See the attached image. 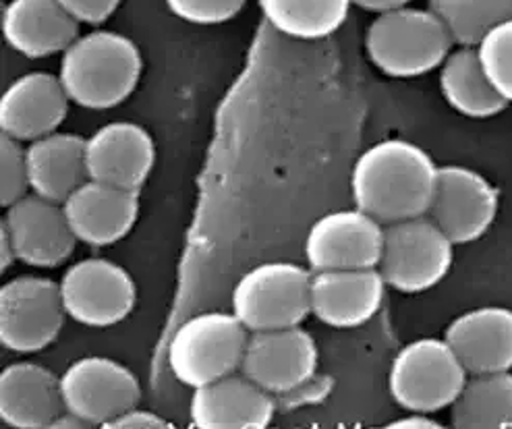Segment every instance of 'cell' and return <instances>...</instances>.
Returning a JSON list of instances; mask_svg holds the SVG:
<instances>
[{
    "label": "cell",
    "mask_w": 512,
    "mask_h": 429,
    "mask_svg": "<svg viewBox=\"0 0 512 429\" xmlns=\"http://www.w3.org/2000/svg\"><path fill=\"white\" fill-rule=\"evenodd\" d=\"M438 164L407 139H382L363 150L351 170L355 206L382 224L428 214Z\"/></svg>",
    "instance_id": "6da1fadb"
},
{
    "label": "cell",
    "mask_w": 512,
    "mask_h": 429,
    "mask_svg": "<svg viewBox=\"0 0 512 429\" xmlns=\"http://www.w3.org/2000/svg\"><path fill=\"white\" fill-rule=\"evenodd\" d=\"M141 69V52L131 38L119 32L96 30L77 36L63 52L59 77L71 102L104 110L133 94Z\"/></svg>",
    "instance_id": "7a4b0ae2"
},
{
    "label": "cell",
    "mask_w": 512,
    "mask_h": 429,
    "mask_svg": "<svg viewBox=\"0 0 512 429\" xmlns=\"http://www.w3.org/2000/svg\"><path fill=\"white\" fill-rule=\"evenodd\" d=\"M454 40L442 19L428 7H396L369 23L365 50L369 61L390 77H419L440 69Z\"/></svg>",
    "instance_id": "3957f363"
},
{
    "label": "cell",
    "mask_w": 512,
    "mask_h": 429,
    "mask_svg": "<svg viewBox=\"0 0 512 429\" xmlns=\"http://www.w3.org/2000/svg\"><path fill=\"white\" fill-rule=\"evenodd\" d=\"M247 332L233 311L197 313L185 320L170 338L166 353L170 371L189 388L231 376L241 367Z\"/></svg>",
    "instance_id": "277c9868"
},
{
    "label": "cell",
    "mask_w": 512,
    "mask_h": 429,
    "mask_svg": "<svg viewBox=\"0 0 512 429\" xmlns=\"http://www.w3.org/2000/svg\"><path fill=\"white\" fill-rule=\"evenodd\" d=\"M469 371L446 338H417L398 351L390 363L388 390L405 411L436 413L461 394Z\"/></svg>",
    "instance_id": "5b68a950"
},
{
    "label": "cell",
    "mask_w": 512,
    "mask_h": 429,
    "mask_svg": "<svg viewBox=\"0 0 512 429\" xmlns=\"http://www.w3.org/2000/svg\"><path fill=\"white\" fill-rule=\"evenodd\" d=\"M454 262V243L428 216L384 224L378 270L392 289L423 293L446 278Z\"/></svg>",
    "instance_id": "8992f818"
},
{
    "label": "cell",
    "mask_w": 512,
    "mask_h": 429,
    "mask_svg": "<svg viewBox=\"0 0 512 429\" xmlns=\"http://www.w3.org/2000/svg\"><path fill=\"white\" fill-rule=\"evenodd\" d=\"M231 303L249 332L299 326L311 313V274L293 262L258 264L239 278Z\"/></svg>",
    "instance_id": "52a82bcc"
},
{
    "label": "cell",
    "mask_w": 512,
    "mask_h": 429,
    "mask_svg": "<svg viewBox=\"0 0 512 429\" xmlns=\"http://www.w3.org/2000/svg\"><path fill=\"white\" fill-rule=\"evenodd\" d=\"M59 282L19 276L0 289V342L15 353H36L59 336L65 322Z\"/></svg>",
    "instance_id": "ba28073f"
},
{
    "label": "cell",
    "mask_w": 512,
    "mask_h": 429,
    "mask_svg": "<svg viewBox=\"0 0 512 429\" xmlns=\"http://www.w3.org/2000/svg\"><path fill=\"white\" fill-rule=\"evenodd\" d=\"M500 208V193L479 170L463 164H444L428 216L454 245L473 243L486 235Z\"/></svg>",
    "instance_id": "9c48e42d"
},
{
    "label": "cell",
    "mask_w": 512,
    "mask_h": 429,
    "mask_svg": "<svg viewBox=\"0 0 512 429\" xmlns=\"http://www.w3.org/2000/svg\"><path fill=\"white\" fill-rule=\"evenodd\" d=\"M59 286L67 316L92 328L123 322L137 299L131 274L104 257H88L69 266Z\"/></svg>",
    "instance_id": "30bf717a"
},
{
    "label": "cell",
    "mask_w": 512,
    "mask_h": 429,
    "mask_svg": "<svg viewBox=\"0 0 512 429\" xmlns=\"http://www.w3.org/2000/svg\"><path fill=\"white\" fill-rule=\"evenodd\" d=\"M65 411L90 425H106L135 407L141 388L133 371L108 357H81L61 374Z\"/></svg>",
    "instance_id": "8fae6325"
},
{
    "label": "cell",
    "mask_w": 512,
    "mask_h": 429,
    "mask_svg": "<svg viewBox=\"0 0 512 429\" xmlns=\"http://www.w3.org/2000/svg\"><path fill=\"white\" fill-rule=\"evenodd\" d=\"M305 260L314 272L378 268L384 247V224L361 208L320 216L305 237Z\"/></svg>",
    "instance_id": "7c38bea8"
},
{
    "label": "cell",
    "mask_w": 512,
    "mask_h": 429,
    "mask_svg": "<svg viewBox=\"0 0 512 429\" xmlns=\"http://www.w3.org/2000/svg\"><path fill=\"white\" fill-rule=\"evenodd\" d=\"M0 231L9 237L17 260L36 268L63 264L77 241L63 204L38 193H27L7 206Z\"/></svg>",
    "instance_id": "4fadbf2b"
},
{
    "label": "cell",
    "mask_w": 512,
    "mask_h": 429,
    "mask_svg": "<svg viewBox=\"0 0 512 429\" xmlns=\"http://www.w3.org/2000/svg\"><path fill=\"white\" fill-rule=\"evenodd\" d=\"M316 367V340L299 326L251 332L241 359V374L272 394L303 386Z\"/></svg>",
    "instance_id": "5bb4252c"
},
{
    "label": "cell",
    "mask_w": 512,
    "mask_h": 429,
    "mask_svg": "<svg viewBox=\"0 0 512 429\" xmlns=\"http://www.w3.org/2000/svg\"><path fill=\"white\" fill-rule=\"evenodd\" d=\"M69 94L59 75L34 71L17 77L0 96V131L17 141H34L61 127Z\"/></svg>",
    "instance_id": "9a60e30c"
},
{
    "label": "cell",
    "mask_w": 512,
    "mask_h": 429,
    "mask_svg": "<svg viewBox=\"0 0 512 429\" xmlns=\"http://www.w3.org/2000/svg\"><path fill=\"white\" fill-rule=\"evenodd\" d=\"M90 179L139 191L156 162L152 135L137 123L117 121L85 139Z\"/></svg>",
    "instance_id": "2e32d148"
},
{
    "label": "cell",
    "mask_w": 512,
    "mask_h": 429,
    "mask_svg": "<svg viewBox=\"0 0 512 429\" xmlns=\"http://www.w3.org/2000/svg\"><path fill=\"white\" fill-rule=\"evenodd\" d=\"M386 280L378 268L322 270L311 274V313L332 328H355L382 307Z\"/></svg>",
    "instance_id": "e0dca14e"
},
{
    "label": "cell",
    "mask_w": 512,
    "mask_h": 429,
    "mask_svg": "<svg viewBox=\"0 0 512 429\" xmlns=\"http://www.w3.org/2000/svg\"><path fill=\"white\" fill-rule=\"evenodd\" d=\"M63 210L77 241L104 247L121 241L133 228L139 191L88 179L65 199Z\"/></svg>",
    "instance_id": "ac0fdd59"
},
{
    "label": "cell",
    "mask_w": 512,
    "mask_h": 429,
    "mask_svg": "<svg viewBox=\"0 0 512 429\" xmlns=\"http://www.w3.org/2000/svg\"><path fill=\"white\" fill-rule=\"evenodd\" d=\"M272 392L247 376H224L193 388L191 423L204 429H262L274 417Z\"/></svg>",
    "instance_id": "d6986e66"
},
{
    "label": "cell",
    "mask_w": 512,
    "mask_h": 429,
    "mask_svg": "<svg viewBox=\"0 0 512 429\" xmlns=\"http://www.w3.org/2000/svg\"><path fill=\"white\" fill-rule=\"evenodd\" d=\"M444 338L471 374L512 369V309L486 305L454 318Z\"/></svg>",
    "instance_id": "ffe728a7"
},
{
    "label": "cell",
    "mask_w": 512,
    "mask_h": 429,
    "mask_svg": "<svg viewBox=\"0 0 512 429\" xmlns=\"http://www.w3.org/2000/svg\"><path fill=\"white\" fill-rule=\"evenodd\" d=\"M65 411L61 376L50 369L19 361L0 374V419L17 429L52 427Z\"/></svg>",
    "instance_id": "44dd1931"
},
{
    "label": "cell",
    "mask_w": 512,
    "mask_h": 429,
    "mask_svg": "<svg viewBox=\"0 0 512 429\" xmlns=\"http://www.w3.org/2000/svg\"><path fill=\"white\" fill-rule=\"evenodd\" d=\"M0 25L7 44L27 59L63 54L79 36V21L59 0H9Z\"/></svg>",
    "instance_id": "7402d4cb"
},
{
    "label": "cell",
    "mask_w": 512,
    "mask_h": 429,
    "mask_svg": "<svg viewBox=\"0 0 512 429\" xmlns=\"http://www.w3.org/2000/svg\"><path fill=\"white\" fill-rule=\"evenodd\" d=\"M30 191L50 202L63 204L65 199L90 179L85 158V137L54 131L30 141L25 148Z\"/></svg>",
    "instance_id": "603a6c76"
},
{
    "label": "cell",
    "mask_w": 512,
    "mask_h": 429,
    "mask_svg": "<svg viewBox=\"0 0 512 429\" xmlns=\"http://www.w3.org/2000/svg\"><path fill=\"white\" fill-rule=\"evenodd\" d=\"M444 100L467 119H492L508 102L496 90L479 59L477 46H457L440 65Z\"/></svg>",
    "instance_id": "cb8c5ba5"
},
{
    "label": "cell",
    "mask_w": 512,
    "mask_h": 429,
    "mask_svg": "<svg viewBox=\"0 0 512 429\" xmlns=\"http://www.w3.org/2000/svg\"><path fill=\"white\" fill-rule=\"evenodd\" d=\"M450 421L461 429L512 427V369L471 374L450 405Z\"/></svg>",
    "instance_id": "d4e9b609"
},
{
    "label": "cell",
    "mask_w": 512,
    "mask_h": 429,
    "mask_svg": "<svg viewBox=\"0 0 512 429\" xmlns=\"http://www.w3.org/2000/svg\"><path fill=\"white\" fill-rule=\"evenodd\" d=\"M353 0H260L266 21L295 40L332 36L347 21Z\"/></svg>",
    "instance_id": "484cf974"
},
{
    "label": "cell",
    "mask_w": 512,
    "mask_h": 429,
    "mask_svg": "<svg viewBox=\"0 0 512 429\" xmlns=\"http://www.w3.org/2000/svg\"><path fill=\"white\" fill-rule=\"evenodd\" d=\"M457 46H477L492 27L512 17V0H430Z\"/></svg>",
    "instance_id": "4316f807"
},
{
    "label": "cell",
    "mask_w": 512,
    "mask_h": 429,
    "mask_svg": "<svg viewBox=\"0 0 512 429\" xmlns=\"http://www.w3.org/2000/svg\"><path fill=\"white\" fill-rule=\"evenodd\" d=\"M477 52L496 90L512 104V17L492 27L477 44Z\"/></svg>",
    "instance_id": "83f0119b"
},
{
    "label": "cell",
    "mask_w": 512,
    "mask_h": 429,
    "mask_svg": "<svg viewBox=\"0 0 512 429\" xmlns=\"http://www.w3.org/2000/svg\"><path fill=\"white\" fill-rule=\"evenodd\" d=\"M30 191L27 158L21 141L3 133L0 137V202L11 206Z\"/></svg>",
    "instance_id": "f1b7e54d"
},
{
    "label": "cell",
    "mask_w": 512,
    "mask_h": 429,
    "mask_svg": "<svg viewBox=\"0 0 512 429\" xmlns=\"http://www.w3.org/2000/svg\"><path fill=\"white\" fill-rule=\"evenodd\" d=\"M168 11L187 23L216 25L241 13L247 0H164Z\"/></svg>",
    "instance_id": "f546056e"
},
{
    "label": "cell",
    "mask_w": 512,
    "mask_h": 429,
    "mask_svg": "<svg viewBox=\"0 0 512 429\" xmlns=\"http://www.w3.org/2000/svg\"><path fill=\"white\" fill-rule=\"evenodd\" d=\"M71 17L79 23H104L121 5V0H59Z\"/></svg>",
    "instance_id": "4dcf8cb0"
},
{
    "label": "cell",
    "mask_w": 512,
    "mask_h": 429,
    "mask_svg": "<svg viewBox=\"0 0 512 429\" xmlns=\"http://www.w3.org/2000/svg\"><path fill=\"white\" fill-rule=\"evenodd\" d=\"M104 427H125V429H160V427H170L168 421H164L160 415L152 413V411H144L131 407L125 413H121L119 417H115L112 421H108Z\"/></svg>",
    "instance_id": "1f68e13d"
},
{
    "label": "cell",
    "mask_w": 512,
    "mask_h": 429,
    "mask_svg": "<svg viewBox=\"0 0 512 429\" xmlns=\"http://www.w3.org/2000/svg\"><path fill=\"white\" fill-rule=\"evenodd\" d=\"M440 425L442 423L438 419H432V413H419V411H409L401 419L390 423V427H407V429H434Z\"/></svg>",
    "instance_id": "d6a6232c"
},
{
    "label": "cell",
    "mask_w": 512,
    "mask_h": 429,
    "mask_svg": "<svg viewBox=\"0 0 512 429\" xmlns=\"http://www.w3.org/2000/svg\"><path fill=\"white\" fill-rule=\"evenodd\" d=\"M353 5L367 9V11H374V13H384L396 7H405L411 5V0H353Z\"/></svg>",
    "instance_id": "836d02e7"
},
{
    "label": "cell",
    "mask_w": 512,
    "mask_h": 429,
    "mask_svg": "<svg viewBox=\"0 0 512 429\" xmlns=\"http://www.w3.org/2000/svg\"><path fill=\"white\" fill-rule=\"evenodd\" d=\"M17 260L15 257V249H13V245H11V241H9V237L0 231V262H3V272L13 264Z\"/></svg>",
    "instance_id": "e575fe53"
}]
</instances>
